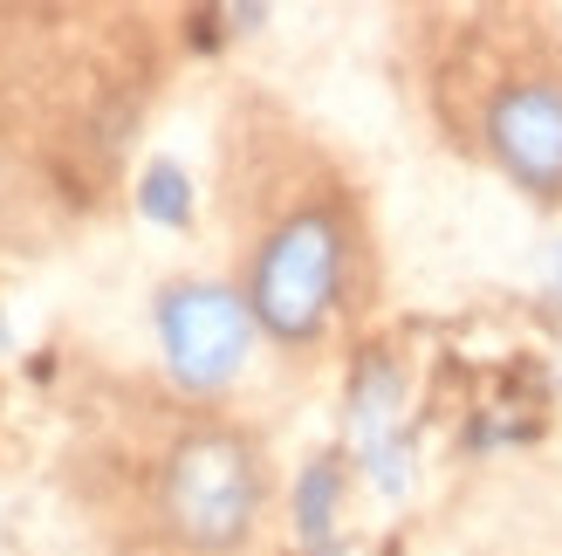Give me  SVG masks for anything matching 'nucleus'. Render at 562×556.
Returning a JSON list of instances; mask_svg holds the SVG:
<instances>
[{
    "mask_svg": "<svg viewBox=\"0 0 562 556\" xmlns=\"http://www.w3.org/2000/svg\"><path fill=\"white\" fill-rule=\"evenodd\" d=\"M158 515L186 549L227 556L255 536L261 515V454L227 426H200L165 454L158 475Z\"/></svg>",
    "mask_w": 562,
    "mask_h": 556,
    "instance_id": "nucleus-1",
    "label": "nucleus"
},
{
    "mask_svg": "<svg viewBox=\"0 0 562 556\" xmlns=\"http://www.w3.org/2000/svg\"><path fill=\"white\" fill-rule=\"evenodd\" d=\"M344 282V227L329 207H302L261 241L247 275V310L281 344H316Z\"/></svg>",
    "mask_w": 562,
    "mask_h": 556,
    "instance_id": "nucleus-2",
    "label": "nucleus"
},
{
    "mask_svg": "<svg viewBox=\"0 0 562 556\" xmlns=\"http://www.w3.org/2000/svg\"><path fill=\"white\" fill-rule=\"evenodd\" d=\"M255 337V310L220 282H179L158 296V344L186 392H220Z\"/></svg>",
    "mask_w": 562,
    "mask_h": 556,
    "instance_id": "nucleus-3",
    "label": "nucleus"
},
{
    "mask_svg": "<svg viewBox=\"0 0 562 556\" xmlns=\"http://www.w3.org/2000/svg\"><path fill=\"white\" fill-rule=\"evenodd\" d=\"M487 152L515 186L562 200V82L555 76H521L487 103Z\"/></svg>",
    "mask_w": 562,
    "mask_h": 556,
    "instance_id": "nucleus-4",
    "label": "nucleus"
},
{
    "mask_svg": "<svg viewBox=\"0 0 562 556\" xmlns=\"http://www.w3.org/2000/svg\"><path fill=\"white\" fill-rule=\"evenodd\" d=\"M145 213H158V220H186V179L172 173V165H151V179H145Z\"/></svg>",
    "mask_w": 562,
    "mask_h": 556,
    "instance_id": "nucleus-5",
    "label": "nucleus"
},
{
    "mask_svg": "<svg viewBox=\"0 0 562 556\" xmlns=\"http://www.w3.org/2000/svg\"><path fill=\"white\" fill-rule=\"evenodd\" d=\"M329 494H336V475H329V460H323V467H308V481H302V530L308 536L329 530Z\"/></svg>",
    "mask_w": 562,
    "mask_h": 556,
    "instance_id": "nucleus-6",
    "label": "nucleus"
}]
</instances>
